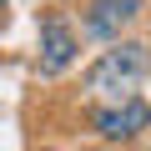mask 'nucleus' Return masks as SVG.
Masks as SVG:
<instances>
[{"label":"nucleus","instance_id":"1","mask_svg":"<svg viewBox=\"0 0 151 151\" xmlns=\"http://www.w3.org/2000/svg\"><path fill=\"white\" fill-rule=\"evenodd\" d=\"M146 65H151L146 45L126 40V45L106 50V55H101V60L91 65V76H86V91H91L96 101H106V106H121V101H136V86H141Z\"/></svg>","mask_w":151,"mask_h":151},{"label":"nucleus","instance_id":"2","mask_svg":"<svg viewBox=\"0 0 151 151\" xmlns=\"http://www.w3.org/2000/svg\"><path fill=\"white\" fill-rule=\"evenodd\" d=\"M70 60H76V35H70V25H65L60 15H50V20L40 25V70L55 76V70H65Z\"/></svg>","mask_w":151,"mask_h":151},{"label":"nucleus","instance_id":"3","mask_svg":"<svg viewBox=\"0 0 151 151\" xmlns=\"http://www.w3.org/2000/svg\"><path fill=\"white\" fill-rule=\"evenodd\" d=\"M136 10H141V0H91L86 30L101 35V40H111V35H121V25L136 20Z\"/></svg>","mask_w":151,"mask_h":151},{"label":"nucleus","instance_id":"4","mask_svg":"<svg viewBox=\"0 0 151 151\" xmlns=\"http://www.w3.org/2000/svg\"><path fill=\"white\" fill-rule=\"evenodd\" d=\"M146 121H151V111H146L141 101H121V106H101V116H96L101 136H111V141H126V136H136V131H141Z\"/></svg>","mask_w":151,"mask_h":151},{"label":"nucleus","instance_id":"5","mask_svg":"<svg viewBox=\"0 0 151 151\" xmlns=\"http://www.w3.org/2000/svg\"><path fill=\"white\" fill-rule=\"evenodd\" d=\"M0 5H5V0H0Z\"/></svg>","mask_w":151,"mask_h":151}]
</instances>
